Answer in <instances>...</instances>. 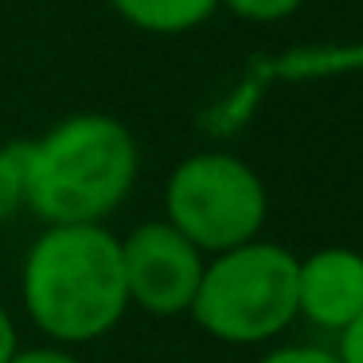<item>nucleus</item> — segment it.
<instances>
[{
    "mask_svg": "<svg viewBox=\"0 0 363 363\" xmlns=\"http://www.w3.org/2000/svg\"><path fill=\"white\" fill-rule=\"evenodd\" d=\"M207 254H199L172 223L149 219L121 238V274L129 305L149 316H180L191 308Z\"/></svg>",
    "mask_w": 363,
    "mask_h": 363,
    "instance_id": "39448f33",
    "label": "nucleus"
},
{
    "mask_svg": "<svg viewBox=\"0 0 363 363\" xmlns=\"http://www.w3.org/2000/svg\"><path fill=\"white\" fill-rule=\"evenodd\" d=\"M24 207V172H20V145H0V223Z\"/></svg>",
    "mask_w": 363,
    "mask_h": 363,
    "instance_id": "6e6552de",
    "label": "nucleus"
},
{
    "mask_svg": "<svg viewBox=\"0 0 363 363\" xmlns=\"http://www.w3.org/2000/svg\"><path fill=\"white\" fill-rule=\"evenodd\" d=\"M125 24L149 35H184L219 12V0H110Z\"/></svg>",
    "mask_w": 363,
    "mask_h": 363,
    "instance_id": "0eeeda50",
    "label": "nucleus"
},
{
    "mask_svg": "<svg viewBox=\"0 0 363 363\" xmlns=\"http://www.w3.org/2000/svg\"><path fill=\"white\" fill-rule=\"evenodd\" d=\"M258 363H340L332 347H316V344H285L266 352Z\"/></svg>",
    "mask_w": 363,
    "mask_h": 363,
    "instance_id": "9d476101",
    "label": "nucleus"
},
{
    "mask_svg": "<svg viewBox=\"0 0 363 363\" xmlns=\"http://www.w3.org/2000/svg\"><path fill=\"white\" fill-rule=\"evenodd\" d=\"M332 352H336L340 363H363V308H359V316L336 336V347H332Z\"/></svg>",
    "mask_w": 363,
    "mask_h": 363,
    "instance_id": "9b49d317",
    "label": "nucleus"
},
{
    "mask_svg": "<svg viewBox=\"0 0 363 363\" xmlns=\"http://www.w3.org/2000/svg\"><path fill=\"white\" fill-rule=\"evenodd\" d=\"M219 9L246 24H281L305 9V0H219Z\"/></svg>",
    "mask_w": 363,
    "mask_h": 363,
    "instance_id": "1a4fd4ad",
    "label": "nucleus"
},
{
    "mask_svg": "<svg viewBox=\"0 0 363 363\" xmlns=\"http://www.w3.org/2000/svg\"><path fill=\"white\" fill-rule=\"evenodd\" d=\"M9 363H82L71 347H59V344H43V347H20Z\"/></svg>",
    "mask_w": 363,
    "mask_h": 363,
    "instance_id": "f8f14e48",
    "label": "nucleus"
},
{
    "mask_svg": "<svg viewBox=\"0 0 363 363\" xmlns=\"http://www.w3.org/2000/svg\"><path fill=\"white\" fill-rule=\"evenodd\" d=\"M20 301L28 320L59 347L110 336L129 308L121 238L106 223L43 227L24 254Z\"/></svg>",
    "mask_w": 363,
    "mask_h": 363,
    "instance_id": "f257e3e1",
    "label": "nucleus"
},
{
    "mask_svg": "<svg viewBox=\"0 0 363 363\" xmlns=\"http://www.w3.org/2000/svg\"><path fill=\"white\" fill-rule=\"evenodd\" d=\"M24 207L43 227L106 223L129 199L141 152L110 113H71L43 137L20 141Z\"/></svg>",
    "mask_w": 363,
    "mask_h": 363,
    "instance_id": "f03ea898",
    "label": "nucleus"
},
{
    "mask_svg": "<svg viewBox=\"0 0 363 363\" xmlns=\"http://www.w3.org/2000/svg\"><path fill=\"white\" fill-rule=\"evenodd\" d=\"M266 215L269 196L262 176L227 149L184 157L164 184V223L207 258L262 238Z\"/></svg>",
    "mask_w": 363,
    "mask_h": 363,
    "instance_id": "20e7f679",
    "label": "nucleus"
},
{
    "mask_svg": "<svg viewBox=\"0 0 363 363\" xmlns=\"http://www.w3.org/2000/svg\"><path fill=\"white\" fill-rule=\"evenodd\" d=\"M188 313L219 344H269L297 320V254L266 238L211 254Z\"/></svg>",
    "mask_w": 363,
    "mask_h": 363,
    "instance_id": "7ed1b4c3",
    "label": "nucleus"
},
{
    "mask_svg": "<svg viewBox=\"0 0 363 363\" xmlns=\"http://www.w3.org/2000/svg\"><path fill=\"white\" fill-rule=\"evenodd\" d=\"M363 308V254L352 246H324L297 258V320L320 332H340Z\"/></svg>",
    "mask_w": 363,
    "mask_h": 363,
    "instance_id": "423d86ee",
    "label": "nucleus"
},
{
    "mask_svg": "<svg viewBox=\"0 0 363 363\" xmlns=\"http://www.w3.org/2000/svg\"><path fill=\"white\" fill-rule=\"evenodd\" d=\"M20 352V332H16V320L4 305H0V363H9L12 355Z\"/></svg>",
    "mask_w": 363,
    "mask_h": 363,
    "instance_id": "ddd939ff",
    "label": "nucleus"
}]
</instances>
